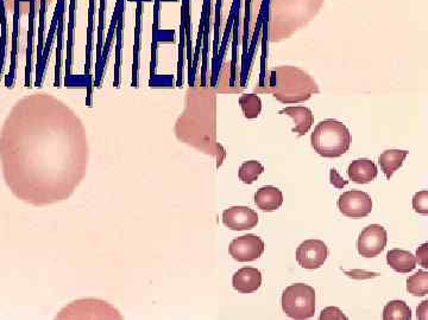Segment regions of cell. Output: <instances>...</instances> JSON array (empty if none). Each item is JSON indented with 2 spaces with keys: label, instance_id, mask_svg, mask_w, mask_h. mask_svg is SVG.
<instances>
[{
  "label": "cell",
  "instance_id": "6da1fadb",
  "mask_svg": "<svg viewBox=\"0 0 428 320\" xmlns=\"http://www.w3.org/2000/svg\"><path fill=\"white\" fill-rule=\"evenodd\" d=\"M88 158L80 120L47 95L18 104L0 134L5 183L18 200L34 207L67 201L86 177Z\"/></svg>",
  "mask_w": 428,
  "mask_h": 320
},
{
  "label": "cell",
  "instance_id": "7a4b0ae2",
  "mask_svg": "<svg viewBox=\"0 0 428 320\" xmlns=\"http://www.w3.org/2000/svg\"><path fill=\"white\" fill-rule=\"evenodd\" d=\"M270 88L274 97L283 104H297L306 101L312 94L319 93L313 78L294 67H281L272 71Z\"/></svg>",
  "mask_w": 428,
  "mask_h": 320
},
{
  "label": "cell",
  "instance_id": "3957f363",
  "mask_svg": "<svg viewBox=\"0 0 428 320\" xmlns=\"http://www.w3.org/2000/svg\"><path fill=\"white\" fill-rule=\"evenodd\" d=\"M311 144L323 158H338L350 148V131L337 120H323L312 133Z\"/></svg>",
  "mask_w": 428,
  "mask_h": 320
},
{
  "label": "cell",
  "instance_id": "277c9868",
  "mask_svg": "<svg viewBox=\"0 0 428 320\" xmlns=\"http://www.w3.org/2000/svg\"><path fill=\"white\" fill-rule=\"evenodd\" d=\"M55 319L59 320H121L124 316L109 301L86 298L72 301L60 311Z\"/></svg>",
  "mask_w": 428,
  "mask_h": 320
},
{
  "label": "cell",
  "instance_id": "5b68a950",
  "mask_svg": "<svg viewBox=\"0 0 428 320\" xmlns=\"http://www.w3.org/2000/svg\"><path fill=\"white\" fill-rule=\"evenodd\" d=\"M283 312L292 319H309L316 313V289L306 284H293L281 299Z\"/></svg>",
  "mask_w": 428,
  "mask_h": 320
},
{
  "label": "cell",
  "instance_id": "8992f818",
  "mask_svg": "<svg viewBox=\"0 0 428 320\" xmlns=\"http://www.w3.org/2000/svg\"><path fill=\"white\" fill-rule=\"evenodd\" d=\"M388 242V234L384 227L380 224H371L364 228L359 239H357V249L359 255L363 258H376L384 251L385 246Z\"/></svg>",
  "mask_w": 428,
  "mask_h": 320
},
{
  "label": "cell",
  "instance_id": "52a82bcc",
  "mask_svg": "<svg viewBox=\"0 0 428 320\" xmlns=\"http://www.w3.org/2000/svg\"><path fill=\"white\" fill-rule=\"evenodd\" d=\"M338 208L344 216L363 218L373 211V200L364 191L350 190L339 197Z\"/></svg>",
  "mask_w": 428,
  "mask_h": 320
},
{
  "label": "cell",
  "instance_id": "ba28073f",
  "mask_svg": "<svg viewBox=\"0 0 428 320\" xmlns=\"http://www.w3.org/2000/svg\"><path fill=\"white\" fill-rule=\"evenodd\" d=\"M265 248V241L260 236L248 234L232 239L229 253L238 263H251L261 258Z\"/></svg>",
  "mask_w": 428,
  "mask_h": 320
},
{
  "label": "cell",
  "instance_id": "9c48e42d",
  "mask_svg": "<svg viewBox=\"0 0 428 320\" xmlns=\"http://www.w3.org/2000/svg\"><path fill=\"white\" fill-rule=\"evenodd\" d=\"M296 261L305 270H318L328 258V248L321 239H307L296 249Z\"/></svg>",
  "mask_w": 428,
  "mask_h": 320
},
{
  "label": "cell",
  "instance_id": "30bf717a",
  "mask_svg": "<svg viewBox=\"0 0 428 320\" xmlns=\"http://www.w3.org/2000/svg\"><path fill=\"white\" fill-rule=\"evenodd\" d=\"M257 212L249 207L236 205L222 212V223L234 232H246L258 224Z\"/></svg>",
  "mask_w": 428,
  "mask_h": 320
},
{
  "label": "cell",
  "instance_id": "8fae6325",
  "mask_svg": "<svg viewBox=\"0 0 428 320\" xmlns=\"http://www.w3.org/2000/svg\"><path fill=\"white\" fill-rule=\"evenodd\" d=\"M234 288L239 293L249 294L261 288V270L253 267H244L237 270L232 278Z\"/></svg>",
  "mask_w": 428,
  "mask_h": 320
},
{
  "label": "cell",
  "instance_id": "7c38bea8",
  "mask_svg": "<svg viewBox=\"0 0 428 320\" xmlns=\"http://www.w3.org/2000/svg\"><path fill=\"white\" fill-rule=\"evenodd\" d=\"M94 12H95V0H90V8H88V27H87V43H86V67L85 78L88 82L87 87V106L92 104V92H93V78L91 76V62H92V49H93V27H94Z\"/></svg>",
  "mask_w": 428,
  "mask_h": 320
},
{
  "label": "cell",
  "instance_id": "4fadbf2b",
  "mask_svg": "<svg viewBox=\"0 0 428 320\" xmlns=\"http://www.w3.org/2000/svg\"><path fill=\"white\" fill-rule=\"evenodd\" d=\"M253 200L255 204L261 209L262 211H275L283 204V193L276 186H263L261 189L257 190Z\"/></svg>",
  "mask_w": 428,
  "mask_h": 320
},
{
  "label": "cell",
  "instance_id": "5bb4252c",
  "mask_svg": "<svg viewBox=\"0 0 428 320\" xmlns=\"http://www.w3.org/2000/svg\"><path fill=\"white\" fill-rule=\"evenodd\" d=\"M377 166L370 159H357L347 169L349 178L357 184H368L377 177Z\"/></svg>",
  "mask_w": 428,
  "mask_h": 320
},
{
  "label": "cell",
  "instance_id": "9a60e30c",
  "mask_svg": "<svg viewBox=\"0 0 428 320\" xmlns=\"http://www.w3.org/2000/svg\"><path fill=\"white\" fill-rule=\"evenodd\" d=\"M63 10H66V0H58V4L55 8L54 15H53V20H51V29H49V34H48V39L44 43V48H43L42 54V66H41V70L39 74L36 76V87H41L42 85L43 74L46 70V64H47L48 57L51 54V46L54 42L55 32L58 30V24H59L60 15Z\"/></svg>",
  "mask_w": 428,
  "mask_h": 320
},
{
  "label": "cell",
  "instance_id": "2e32d148",
  "mask_svg": "<svg viewBox=\"0 0 428 320\" xmlns=\"http://www.w3.org/2000/svg\"><path fill=\"white\" fill-rule=\"evenodd\" d=\"M408 153V151L406 150H387L378 157V164L387 179L393 177L395 171L403 165Z\"/></svg>",
  "mask_w": 428,
  "mask_h": 320
},
{
  "label": "cell",
  "instance_id": "e0dca14e",
  "mask_svg": "<svg viewBox=\"0 0 428 320\" xmlns=\"http://www.w3.org/2000/svg\"><path fill=\"white\" fill-rule=\"evenodd\" d=\"M280 114H286L294 120L295 127L293 128V132L297 133L299 137H304L313 124V114L307 107H287L282 109Z\"/></svg>",
  "mask_w": 428,
  "mask_h": 320
},
{
  "label": "cell",
  "instance_id": "ac0fdd59",
  "mask_svg": "<svg viewBox=\"0 0 428 320\" xmlns=\"http://www.w3.org/2000/svg\"><path fill=\"white\" fill-rule=\"evenodd\" d=\"M387 263L399 273H409L415 270L417 258L410 251L392 249L387 253Z\"/></svg>",
  "mask_w": 428,
  "mask_h": 320
},
{
  "label": "cell",
  "instance_id": "d6986e66",
  "mask_svg": "<svg viewBox=\"0 0 428 320\" xmlns=\"http://www.w3.org/2000/svg\"><path fill=\"white\" fill-rule=\"evenodd\" d=\"M20 1L15 0V10H13V32H12V51L11 63H10V73L6 76V87H12L16 75L17 46H18V35H20Z\"/></svg>",
  "mask_w": 428,
  "mask_h": 320
},
{
  "label": "cell",
  "instance_id": "ffe728a7",
  "mask_svg": "<svg viewBox=\"0 0 428 320\" xmlns=\"http://www.w3.org/2000/svg\"><path fill=\"white\" fill-rule=\"evenodd\" d=\"M142 13L143 3H137L136 27H135V43H133V82L131 85L136 88L138 85V69H140V29H142Z\"/></svg>",
  "mask_w": 428,
  "mask_h": 320
},
{
  "label": "cell",
  "instance_id": "44dd1931",
  "mask_svg": "<svg viewBox=\"0 0 428 320\" xmlns=\"http://www.w3.org/2000/svg\"><path fill=\"white\" fill-rule=\"evenodd\" d=\"M29 6V30H27V68H25V87H30L32 76V43L35 32L36 0H30Z\"/></svg>",
  "mask_w": 428,
  "mask_h": 320
},
{
  "label": "cell",
  "instance_id": "7402d4cb",
  "mask_svg": "<svg viewBox=\"0 0 428 320\" xmlns=\"http://www.w3.org/2000/svg\"><path fill=\"white\" fill-rule=\"evenodd\" d=\"M125 1L121 0V8H119V17H118L117 29V46H116V63H114V81L113 85L119 87L121 83V43H123V30H124V11Z\"/></svg>",
  "mask_w": 428,
  "mask_h": 320
},
{
  "label": "cell",
  "instance_id": "603a6c76",
  "mask_svg": "<svg viewBox=\"0 0 428 320\" xmlns=\"http://www.w3.org/2000/svg\"><path fill=\"white\" fill-rule=\"evenodd\" d=\"M384 320H410L412 309L403 300H392L383 309Z\"/></svg>",
  "mask_w": 428,
  "mask_h": 320
},
{
  "label": "cell",
  "instance_id": "cb8c5ba5",
  "mask_svg": "<svg viewBox=\"0 0 428 320\" xmlns=\"http://www.w3.org/2000/svg\"><path fill=\"white\" fill-rule=\"evenodd\" d=\"M222 0H217L215 3V17H214V42H213V60H212V69H213V76H212V83L217 85L218 81V56H219V32H220V13H222Z\"/></svg>",
  "mask_w": 428,
  "mask_h": 320
},
{
  "label": "cell",
  "instance_id": "d4e9b609",
  "mask_svg": "<svg viewBox=\"0 0 428 320\" xmlns=\"http://www.w3.org/2000/svg\"><path fill=\"white\" fill-rule=\"evenodd\" d=\"M407 292L414 297H424L428 293V272L419 270L407 279Z\"/></svg>",
  "mask_w": 428,
  "mask_h": 320
},
{
  "label": "cell",
  "instance_id": "484cf974",
  "mask_svg": "<svg viewBox=\"0 0 428 320\" xmlns=\"http://www.w3.org/2000/svg\"><path fill=\"white\" fill-rule=\"evenodd\" d=\"M75 10H76V0H70L69 23H68V39H67L66 80L72 75L70 69H72V51L74 46Z\"/></svg>",
  "mask_w": 428,
  "mask_h": 320
},
{
  "label": "cell",
  "instance_id": "4316f807",
  "mask_svg": "<svg viewBox=\"0 0 428 320\" xmlns=\"http://www.w3.org/2000/svg\"><path fill=\"white\" fill-rule=\"evenodd\" d=\"M203 6L206 10V17H205V29L203 35V71H201V87L206 85L207 78V54H208V41H210V0H203Z\"/></svg>",
  "mask_w": 428,
  "mask_h": 320
},
{
  "label": "cell",
  "instance_id": "83f0119b",
  "mask_svg": "<svg viewBox=\"0 0 428 320\" xmlns=\"http://www.w3.org/2000/svg\"><path fill=\"white\" fill-rule=\"evenodd\" d=\"M239 104L246 119H256L261 114L262 101L256 94H243L239 97Z\"/></svg>",
  "mask_w": 428,
  "mask_h": 320
},
{
  "label": "cell",
  "instance_id": "f1b7e54d",
  "mask_svg": "<svg viewBox=\"0 0 428 320\" xmlns=\"http://www.w3.org/2000/svg\"><path fill=\"white\" fill-rule=\"evenodd\" d=\"M263 172H265V166L262 165L261 162L249 160L241 164L238 171V176L244 184H253Z\"/></svg>",
  "mask_w": 428,
  "mask_h": 320
},
{
  "label": "cell",
  "instance_id": "f546056e",
  "mask_svg": "<svg viewBox=\"0 0 428 320\" xmlns=\"http://www.w3.org/2000/svg\"><path fill=\"white\" fill-rule=\"evenodd\" d=\"M232 6L234 8V44H232V76H231V85H234V78H236V63H237V46L238 39H239V15H241V0H234Z\"/></svg>",
  "mask_w": 428,
  "mask_h": 320
},
{
  "label": "cell",
  "instance_id": "4dcf8cb0",
  "mask_svg": "<svg viewBox=\"0 0 428 320\" xmlns=\"http://www.w3.org/2000/svg\"><path fill=\"white\" fill-rule=\"evenodd\" d=\"M105 10L106 0H100V6H99V27H98V44H97V60H95V76L99 74L100 69V63H102V36H104V27H105ZM94 76V78H95Z\"/></svg>",
  "mask_w": 428,
  "mask_h": 320
},
{
  "label": "cell",
  "instance_id": "1f68e13d",
  "mask_svg": "<svg viewBox=\"0 0 428 320\" xmlns=\"http://www.w3.org/2000/svg\"><path fill=\"white\" fill-rule=\"evenodd\" d=\"M65 11L60 15L59 24H58V48H56V68H55V87H60V69H61V60H62L63 32H65Z\"/></svg>",
  "mask_w": 428,
  "mask_h": 320
},
{
  "label": "cell",
  "instance_id": "d6a6232c",
  "mask_svg": "<svg viewBox=\"0 0 428 320\" xmlns=\"http://www.w3.org/2000/svg\"><path fill=\"white\" fill-rule=\"evenodd\" d=\"M46 11H47V0H41V10H39V46H37V67H36V76L39 75L41 66H42L43 48H44V24H46Z\"/></svg>",
  "mask_w": 428,
  "mask_h": 320
},
{
  "label": "cell",
  "instance_id": "836d02e7",
  "mask_svg": "<svg viewBox=\"0 0 428 320\" xmlns=\"http://www.w3.org/2000/svg\"><path fill=\"white\" fill-rule=\"evenodd\" d=\"M182 8L185 10V34H186L188 70L191 73L192 62H193V58H192L191 0H182Z\"/></svg>",
  "mask_w": 428,
  "mask_h": 320
},
{
  "label": "cell",
  "instance_id": "e575fe53",
  "mask_svg": "<svg viewBox=\"0 0 428 320\" xmlns=\"http://www.w3.org/2000/svg\"><path fill=\"white\" fill-rule=\"evenodd\" d=\"M250 6L251 0H246V16H244V39H243V81L244 85L246 81V57H248V41H249V27H250Z\"/></svg>",
  "mask_w": 428,
  "mask_h": 320
},
{
  "label": "cell",
  "instance_id": "d590c367",
  "mask_svg": "<svg viewBox=\"0 0 428 320\" xmlns=\"http://www.w3.org/2000/svg\"><path fill=\"white\" fill-rule=\"evenodd\" d=\"M185 43H186V34H185V10L181 8V24H180V49L179 63H178V85H182V69H183V50H185Z\"/></svg>",
  "mask_w": 428,
  "mask_h": 320
},
{
  "label": "cell",
  "instance_id": "8d00e7d4",
  "mask_svg": "<svg viewBox=\"0 0 428 320\" xmlns=\"http://www.w3.org/2000/svg\"><path fill=\"white\" fill-rule=\"evenodd\" d=\"M234 6L231 8L230 15L226 22L225 32H224V37H222V47H220V51H219L218 56V70H220V66H222V58H224V54H225L226 44L230 39L231 32H232V27H234Z\"/></svg>",
  "mask_w": 428,
  "mask_h": 320
},
{
  "label": "cell",
  "instance_id": "74e56055",
  "mask_svg": "<svg viewBox=\"0 0 428 320\" xmlns=\"http://www.w3.org/2000/svg\"><path fill=\"white\" fill-rule=\"evenodd\" d=\"M413 209L420 215L428 214V191L422 190L413 197Z\"/></svg>",
  "mask_w": 428,
  "mask_h": 320
},
{
  "label": "cell",
  "instance_id": "f35d334b",
  "mask_svg": "<svg viewBox=\"0 0 428 320\" xmlns=\"http://www.w3.org/2000/svg\"><path fill=\"white\" fill-rule=\"evenodd\" d=\"M175 32L174 30H162V29H152V41L157 43L174 42Z\"/></svg>",
  "mask_w": 428,
  "mask_h": 320
},
{
  "label": "cell",
  "instance_id": "ab89813d",
  "mask_svg": "<svg viewBox=\"0 0 428 320\" xmlns=\"http://www.w3.org/2000/svg\"><path fill=\"white\" fill-rule=\"evenodd\" d=\"M320 319L321 320H337V319H344L347 320V316L342 313V309H338V307H335V306H331V307H327V309H323V312L320 314Z\"/></svg>",
  "mask_w": 428,
  "mask_h": 320
},
{
  "label": "cell",
  "instance_id": "60d3db41",
  "mask_svg": "<svg viewBox=\"0 0 428 320\" xmlns=\"http://www.w3.org/2000/svg\"><path fill=\"white\" fill-rule=\"evenodd\" d=\"M417 261H419L421 266L428 268V243H424L421 247L417 248Z\"/></svg>",
  "mask_w": 428,
  "mask_h": 320
},
{
  "label": "cell",
  "instance_id": "b9f144b4",
  "mask_svg": "<svg viewBox=\"0 0 428 320\" xmlns=\"http://www.w3.org/2000/svg\"><path fill=\"white\" fill-rule=\"evenodd\" d=\"M330 181H331L332 186L338 188V189H342V188L347 186V183H349L347 181H344V178L337 172L335 169H332V170L330 171Z\"/></svg>",
  "mask_w": 428,
  "mask_h": 320
},
{
  "label": "cell",
  "instance_id": "7bdbcfd3",
  "mask_svg": "<svg viewBox=\"0 0 428 320\" xmlns=\"http://www.w3.org/2000/svg\"><path fill=\"white\" fill-rule=\"evenodd\" d=\"M417 319H428V300H424L421 302L420 306L417 307Z\"/></svg>",
  "mask_w": 428,
  "mask_h": 320
},
{
  "label": "cell",
  "instance_id": "ee69618b",
  "mask_svg": "<svg viewBox=\"0 0 428 320\" xmlns=\"http://www.w3.org/2000/svg\"><path fill=\"white\" fill-rule=\"evenodd\" d=\"M128 1H131V3H149L152 0H128Z\"/></svg>",
  "mask_w": 428,
  "mask_h": 320
},
{
  "label": "cell",
  "instance_id": "f6af8a7d",
  "mask_svg": "<svg viewBox=\"0 0 428 320\" xmlns=\"http://www.w3.org/2000/svg\"><path fill=\"white\" fill-rule=\"evenodd\" d=\"M159 1H160V3H170V1L176 3V1H179V0H159Z\"/></svg>",
  "mask_w": 428,
  "mask_h": 320
},
{
  "label": "cell",
  "instance_id": "bcb514c9",
  "mask_svg": "<svg viewBox=\"0 0 428 320\" xmlns=\"http://www.w3.org/2000/svg\"><path fill=\"white\" fill-rule=\"evenodd\" d=\"M20 3H23V1H30V0H20Z\"/></svg>",
  "mask_w": 428,
  "mask_h": 320
}]
</instances>
